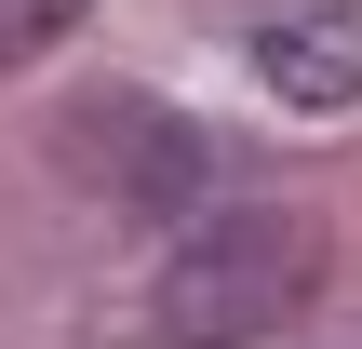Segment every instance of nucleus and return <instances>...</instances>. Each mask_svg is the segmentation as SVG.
<instances>
[{
  "mask_svg": "<svg viewBox=\"0 0 362 349\" xmlns=\"http://www.w3.org/2000/svg\"><path fill=\"white\" fill-rule=\"evenodd\" d=\"M81 27V0H0V67H27V54H54Z\"/></svg>",
  "mask_w": 362,
  "mask_h": 349,
  "instance_id": "nucleus-4",
  "label": "nucleus"
},
{
  "mask_svg": "<svg viewBox=\"0 0 362 349\" xmlns=\"http://www.w3.org/2000/svg\"><path fill=\"white\" fill-rule=\"evenodd\" d=\"M255 67H269L296 108H349V94H362V40H349V13H269V27H255Z\"/></svg>",
  "mask_w": 362,
  "mask_h": 349,
  "instance_id": "nucleus-3",
  "label": "nucleus"
},
{
  "mask_svg": "<svg viewBox=\"0 0 362 349\" xmlns=\"http://www.w3.org/2000/svg\"><path fill=\"white\" fill-rule=\"evenodd\" d=\"M67 148H81V175H94L107 202H148V215H188V202H202V135H188L175 108L94 94V108L67 121Z\"/></svg>",
  "mask_w": 362,
  "mask_h": 349,
  "instance_id": "nucleus-2",
  "label": "nucleus"
},
{
  "mask_svg": "<svg viewBox=\"0 0 362 349\" xmlns=\"http://www.w3.org/2000/svg\"><path fill=\"white\" fill-rule=\"evenodd\" d=\"M322 296V229L296 202H215L175 229L161 282H148V349H255L296 336V309Z\"/></svg>",
  "mask_w": 362,
  "mask_h": 349,
  "instance_id": "nucleus-1",
  "label": "nucleus"
}]
</instances>
